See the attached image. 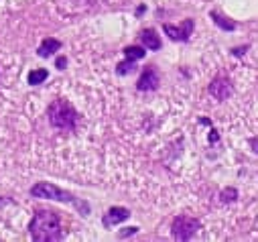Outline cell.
Instances as JSON below:
<instances>
[{
  "instance_id": "cell-13",
  "label": "cell",
  "mask_w": 258,
  "mask_h": 242,
  "mask_svg": "<svg viewBox=\"0 0 258 242\" xmlns=\"http://www.w3.org/2000/svg\"><path fill=\"white\" fill-rule=\"evenodd\" d=\"M47 78H49V72L47 70H33V72H29V84L31 86H39Z\"/></svg>"
},
{
  "instance_id": "cell-12",
  "label": "cell",
  "mask_w": 258,
  "mask_h": 242,
  "mask_svg": "<svg viewBox=\"0 0 258 242\" xmlns=\"http://www.w3.org/2000/svg\"><path fill=\"white\" fill-rule=\"evenodd\" d=\"M124 55H126V59H131V62H137V59H143L147 55V51H145V47L131 45V47L124 49Z\"/></svg>"
},
{
  "instance_id": "cell-19",
  "label": "cell",
  "mask_w": 258,
  "mask_h": 242,
  "mask_svg": "<svg viewBox=\"0 0 258 242\" xmlns=\"http://www.w3.org/2000/svg\"><path fill=\"white\" fill-rule=\"evenodd\" d=\"M244 51H246V47H238V49H234V55H244Z\"/></svg>"
},
{
  "instance_id": "cell-8",
  "label": "cell",
  "mask_w": 258,
  "mask_h": 242,
  "mask_svg": "<svg viewBox=\"0 0 258 242\" xmlns=\"http://www.w3.org/2000/svg\"><path fill=\"white\" fill-rule=\"evenodd\" d=\"M131 218V212H128L126 208H110L108 210V214L104 216V220H102V224L106 226V228H112V226H116V224H120V222H124V220H128Z\"/></svg>"
},
{
  "instance_id": "cell-14",
  "label": "cell",
  "mask_w": 258,
  "mask_h": 242,
  "mask_svg": "<svg viewBox=\"0 0 258 242\" xmlns=\"http://www.w3.org/2000/svg\"><path fill=\"white\" fill-rule=\"evenodd\" d=\"M220 198H222V202H224V204L236 202V200H238V190H236V188H226V190L220 194Z\"/></svg>"
},
{
  "instance_id": "cell-15",
  "label": "cell",
  "mask_w": 258,
  "mask_h": 242,
  "mask_svg": "<svg viewBox=\"0 0 258 242\" xmlns=\"http://www.w3.org/2000/svg\"><path fill=\"white\" fill-rule=\"evenodd\" d=\"M133 68H135V62H131V59H126V62L118 64L116 74H118V76H126V74H131V72H133Z\"/></svg>"
},
{
  "instance_id": "cell-18",
  "label": "cell",
  "mask_w": 258,
  "mask_h": 242,
  "mask_svg": "<svg viewBox=\"0 0 258 242\" xmlns=\"http://www.w3.org/2000/svg\"><path fill=\"white\" fill-rule=\"evenodd\" d=\"M250 147H254V151L258 153V139H250Z\"/></svg>"
},
{
  "instance_id": "cell-3",
  "label": "cell",
  "mask_w": 258,
  "mask_h": 242,
  "mask_svg": "<svg viewBox=\"0 0 258 242\" xmlns=\"http://www.w3.org/2000/svg\"><path fill=\"white\" fill-rule=\"evenodd\" d=\"M31 196H33V198H43V200H57V202L72 204V206H76V208L80 210L82 216H88V212H90V206H88L86 202L78 200V198L72 196L70 192L61 190V188H57V186H53V184H43V181H41V184H35V186L31 188Z\"/></svg>"
},
{
  "instance_id": "cell-2",
  "label": "cell",
  "mask_w": 258,
  "mask_h": 242,
  "mask_svg": "<svg viewBox=\"0 0 258 242\" xmlns=\"http://www.w3.org/2000/svg\"><path fill=\"white\" fill-rule=\"evenodd\" d=\"M47 116H49L51 127H55L59 131H74L78 127V120H80L76 108L68 100H55V102H51V106L47 110Z\"/></svg>"
},
{
  "instance_id": "cell-9",
  "label": "cell",
  "mask_w": 258,
  "mask_h": 242,
  "mask_svg": "<svg viewBox=\"0 0 258 242\" xmlns=\"http://www.w3.org/2000/svg\"><path fill=\"white\" fill-rule=\"evenodd\" d=\"M141 43H143L147 49H151V51H159V49L163 47L159 35H157L153 29H145V31L141 33Z\"/></svg>"
},
{
  "instance_id": "cell-11",
  "label": "cell",
  "mask_w": 258,
  "mask_h": 242,
  "mask_svg": "<svg viewBox=\"0 0 258 242\" xmlns=\"http://www.w3.org/2000/svg\"><path fill=\"white\" fill-rule=\"evenodd\" d=\"M210 17H212V21H214L222 31H234V29H236V23H234V21H228L226 17H222V15H218V13H210Z\"/></svg>"
},
{
  "instance_id": "cell-7",
  "label": "cell",
  "mask_w": 258,
  "mask_h": 242,
  "mask_svg": "<svg viewBox=\"0 0 258 242\" xmlns=\"http://www.w3.org/2000/svg\"><path fill=\"white\" fill-rule=\"evenodd\" d=\"M137 88L141 92H153V90L159 88V74H157V70L153 66H147L143 70V74H141V78L137 82Z\"/></svg>"
},
{
  "instance_id": "cell-10",
  "label": "cell",
  "mask_w": 258,
  "mask_h": 242,
  "mask_svg": "<svg viewBox=\"0 0 258 242\" xmlns=\"http://www.w3.org/2000/svg\"><path fill=\"white\" fill-rule=\"evenodd\" d=\"M61 49V41H57V39H43V43L39 45V57H51L55 51H59Z\"/></svg>"
},
{
  "instance_id": "cell-17",
  "label": "cell",
  "mask_w": 258,
  "mask_h": 242,
  "mask_svg": "<svg viewBox=\"0 0 258 242\" xmlns=\"http://www.w3.org/2000/svg\"><path fill=\"white\" fill-rule=\"evenodd\" d=\"M66 66H68V59H66V57H59V59H57V68H59V70H66Z\"/></svg>"
},
{
  "instance_id": "cell-16",
  "label": "cell",
  "mask_w": 258,
  "mask_h": 242,
  "mask_svg": "<svg viewBox=\"0 0 258 242\" xmlns=\"http://www.w3.org/2000/svg\"><path fill=\"white\" fill-rule=\"evenodd\" d=\"M137 230H139V228H126L124 232H120V238H126V236H133V234H137Z\"/></svg>"
},
{
  "instance_id": "cell-5",
  "label": "cell",
  "mask_w": 258,
  "mask_h": 242,
  "mask_svg": "<svg viewBox=\"0 0 258 242\" xmlns=\"http://www.w3.org/2000/svg\"><path fill=\"white\" fill-rule=\"evenodd\" d=\"M193 27H196V23H193V19H187L183 25H179V27H175V25H163V31L167 33V37L169 39H173V41H189V37H191V33H193Z\"/></svg>"
},
{
  "instance_id": "cell-6",
  "label": "cell",
  "mask_w": 258,
  "mask_h": 242,
  "mask_svg": "<svg viewBox=\"0 0 258 242\" xmlns=\"http://www.w3.org/2000/svg\"><path fill=\"white\" fill-rule=\"evenodd\" d=\"M208 92H210L216 100L224 102V100H228V98L232 96V82H230L226 76H218V78H214V80H212V84H210Z\"/></svg>"
},
{
  "instance_id": "cell-1",
  "label": "cell",
  "mask_w": 258,
  "mask_h": 242,
  "mask_svg": "<svg viewBox=\"0 0 258 242\" xmlns=\"http://www.w3.org/2000/svg\"><path fill=\"white\" fill-rule=\"evenodd\" d=\"M29 232L35 242H57L63 238L61 220L51 210H39L29 224Z\"/></svg>"
},
{
  "instance_id": "cell-4",
  "label": "cell",
  "mask_w": 258,
  "mask_h": 242,
  "mask_svg": "<svg viewBox=\"0 0 258 242\" xmlns=\"http://www.w3.org/2000/svg\"><path fill=\"white\" fill-rule=\"evenodd\" d=\"M198 230H200V220L189 218V216H177V218L173 220V224H171V234H173V238H175V240H181V242L191 240L193 236L198 234Z\"/></svg>"
}]
</instances>
